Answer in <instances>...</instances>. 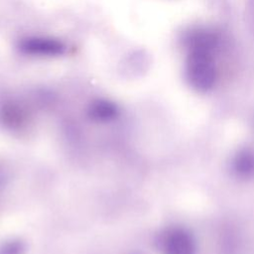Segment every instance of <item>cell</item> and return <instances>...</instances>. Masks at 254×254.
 Instances as JSON below:
<instances>
[{
    "instance_id": "6da1fadb",
    "label": "cell",
    "mask_w": 254,
    "mask_h": 254,
    "mask_svg": "<svg viewBox=\"0 0 254 254\" xmlns=\"http://www.w3.org/2000/svg\"><path fill=\"white\" fill-rule=\"evenodd\" d=\"M185 75L191 88L198 92H207L216 82L217 71L214 56L206 53H188Z\"/></svg>"
},
{
    "instance_id": "7a4b0ae2",
    "label": "cell",
    "mask_w": 254,
    "mask_h": 254,
    "mask_svg": "<svg viewBox=\"0 0 254 254\" xmlns=\"http://www.w3.org/2000/svg\"><path fill=\"white\" fill-rule=\"evenodd\" d=\"M181 42L187 54L196 52L214 56L220 47L221 37L213 29L194 27L183 33Z\"/></svg>"
},
{
    "instance_id": "3957f363",
    "label": "cell",
    "mask_w": 254,
    "mask_h": 254,
    "mask_svg": "<svg viewBox=\"0 0 254 254\" xmlns=\"http://www.w3.org/2000/svg\"><path fill=\"white\" fill-rule=\"evenodd\" d=\"M157 244L163 254H195L196 252L192 234L182 227H172L162 232Z\"/></svg>"
},
{
    "instance_id": "277c9868",
    "label": "cell",
    "mask_w": 254,
    "mask_h": 254,
    "mask_svg": "<svg viewBox=\"0 0 254 254\" xmlns=\"http://www.w3.org/2000/svg\"><path fill=\"white\" fill-rule=\"evenodd\" d=\"M19 51L31 57L55 58L65 54L66 46L59 39L51 37H25L18 43Z\"/></svg>"
},
{
    "instance_id": "5b68a950",
    "label": "cell",
    "mask_w": 254,
    "mask_h": 254,
    "mask_svg": "<svg viewBox=\"0 0 254 254\" xmlns=\"http://www.w3.org/2000/svg\"><path fill=\"white\" fill-rule=\"evenodd\" d=\"M232 169L239 178L254 177V153L247 149L239 151L232 161Z\"/></svg>"
},
{
    "instance_id": "8992f818",
    "label": "cell",
    "mask_w": 254,
    "mask_h": 254,
    "mask_svg": "<svg viewBox=\"0 0 254 254\" xmlns=\"http://www.w3.org/2000/svg\"><path fill=\"white\" fill-rule=\"evenodd\" d=\"M118 113L117 106L105 99H98L91 103L89 107V114L90 117L100 120V121H106L114 118Z\"/></svg>"
}]
</instances>
